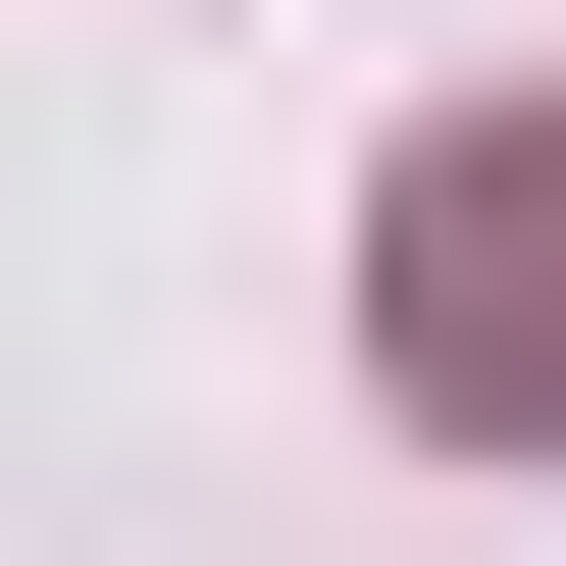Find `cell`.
Returning <instances> with one entry per match:
<instances>
[{
	"label": "cell",
	"instance_id": "obj_1",
	"mask_svg": "<svg viewBox=\"0 0 566 566\" xmlns=\"http://www.w3.org/2000/svg\"><path fill=\"white\" fill-rule=\"evenodd\" d=\"M360 360H412L463 463H566V104H463L412 207H360Z\"/></svg>",
	"mask_w": 566,
	"mask_h": 566
}]
</instances>
